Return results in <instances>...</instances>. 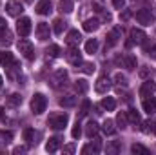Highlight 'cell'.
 <instances>
[{
    "label": "cell",
    "mask_w": 156,
    "mask_h": 155,
    "mask_svg": "<svg viewBox=\"0 0 156 155\" xmlns=\"http://www.w3.org/2000/svg\"><path fill=\"white\" fill-rule=\"evenodd\" d=\"M67 120H69L67 113H53V115H49V119H47V124L53 130H64L67 126Z\"/></svg>",
    "instance_id": "1"
},
{
    "label": "cell",
    "mask_w": 156,
    "mask_h": 155,
    "mask_svg": "<svg viewBox=\"0 0 156 155\" xmlns=\"http://www.w3.org/2000/svg\"><path fill=\"white\" fill-rule=\"evenodd\" d=\"M45 108H47V99L42 93H35L33 99H31V110H33V113L40 115V113L45 112Z\"/></svg>",
    "instance_id": "2"
},
{
    "label": "cell",
    "mask_w": 156,
    "mask_h": 155,
    "mask_svg": "<svg viewBox=\"0 0 156 155\" xmlns=\"http://www.w3.org/2000/svg\"><path fill=\"white\" fill-rule=\"evenodd\" d=\"M16 46H18V51H20V53H22V55H24V57H26L27 60H33V59H35V51H33V44H31L29 40L22 39L20 42H18V44H16Z\"/></svg>",
    "instance_id": "3"
},
{
    "label": "cell",
    "mask_w": 156,
    "mask_h": 155,
    "mask_svg": "<svg viewBox=\"0 0 156 155\" xmlns=\"http://www.w3.org/2000/svg\"><path fill=\"white\" fill-rule=\"evenodd\" d=\"M136 20H138L140 24H144V26L154 24V17H153V13H151L149 9H140V11H136Z\"/></svg>",
    "instance_id": "4"
},
{
    "label": "cell",
    "mask_w": 156,
    "mask_h": 155,
    "mask_svg": "<svg viewBox=\"0 0 156 155\" xmlns=\"http://www.w3.org/2000/svg\"><path fill=\"white\" fill-rule=\"evenodd\" d=\"M16 31L20 37H27L31 33V20L27 17H22L18 22H16Z\"/></svg>",
    "instance_id": "5"
},
{
    "label": "cell",
    "mask_w": 156,
    "mask_h": 155,
    "mask_svg": "<svg viewBox=\"0 0 156 155\" xmlns=\"http://www.w3.org/2000/svg\"><path fill=\"white\" fill-rule=\"evenodd\" d=\"M67 60H69V64H73V66H82L83 62H82V53L78 51V47H69V51H67Z\"/></svg>",
    "instance_id": "6"
},
{
    "label": "cell",
    "mask_w": 156,
    "mask_h": 155,
    "mask_svg": "<svg viewBox=\"0 0 156 155\" xmlns=\"http://www.w3.org/2000/svg\"><path fill=\"white\" fill-rule=\"evenodd\" d=\"M109 88H111V80L109 77H100L96 80V84H94V89H96V93H100V95H104V93H107L109 91Z\"/></svg>",
    "instance_id": "7"
},
{
    "label": "cell",
    "mask_w": 156,
    "mask_h": 155,
    "mask_svg": "<svg viewBox=\"0 0 156 155\" xmlns=\"http://www.w3.org/2000/svg\"><path fill=\"white\" fill-rule=\"evenodd\" d=\"M5 9H7V13H9L11 17H18V15L24 11V6H22L18 0H9V2L5 4Z\"/></svg>",
    "instance_id": "8"
},
{
    "label": "cell",
    "mask_w": 156,
    "mask_h": 155,
    "mask_svg": "<svg viewBox=\"0 0 156 155\" xmlns=\"http://www.w3.org/2000/svg\"><path fill=\"white\" fill-rule=\"evenodd\" d=\"M35 9H37L38 15H49L53 11V4H51V0H38Z\"/></svg>",
    "instance_id": "9"
},
{
    "label": "cell",
    "mask_w": 156,
    "mask_h": 155,
    "mask_svg": "<svg viewBox=\"0 0 156 155\" xmlns=\"http://www.w3.org/2000/svg\"><path fill=\"white\" fill-rule=\"evenodd\" d=\"M49 35H51L49 26H47L45 22H40L38 26H37V37H38V40L45 42V40H49Z\"/></svg>",
    "instance_id": "10"
},
{
    "label": "cell",
    "mask_w": 156,
    "mask_h": 155,
    "mask_svg": "<svg viewBox=\"0 0 156 155\" xmlns=\"http://www.w3.org/2000/svg\"><path fill=\"white\" fill-rule=\"evenodd\" d=\"M154 89H156V84L153 82V80H147V82H144L142 84V88H140V97H151L153 93H154Z\"/></svg>",
    "instance_id": "11"
},
{
    "label": "cell",
    "mask_w": 156,
    "mask_h": 155,
    "mask_svg": "<svg viewBox=\"0 0 156 155\" xmlns=\"http://www.w3.org/2000/svg\"><path fill=\"white\" fill-rule=\"evenodd\" d=\"M0 66H4V68H11V66H15L13 53H9V51H0Z\"/></svg>",
    "instance_id": "12"
},
{
    "label": "cell",
    "mask_w": 156,
    "mask_h": 155,
    "mask_svg": "<svg viewBox=\"0 0 156 155\" xmlns=\"http://www.w3.org/2000/svg\"><path fill=\"white\" fill-rule=\"evenodd\" d=\"M80 40H82V35L78 33L76 29H71V31L67 33V39H66V42H67V46H69V47H75V46H78V44H80Z\"/></svg>",
    "instance_id": "13"
},
{
    "label": "cell",
    "mask_w": 156,
    "mask_h": 155,
    "mask_svg": "<svg viewBox=\"0 0 156 155\" xmlns=\"http://www.w3.org/2000/svg\"><path fill=\"white\" fill-rule=\"evenodd\" d=\"M120 39H122V28L116 26V28L107 35V46H116Z\"/></svg>",
    "instance_id": "14"
},
{
    "label": "cell",
    "mask_w": 156,
    "mask_h": 155,
    "mask_svg": "<svg viewBox=\"0 0 156 155\" xmlns=\"http://www.w3.org/2000/svg\"><path fill=\"white\" fill-rule=\"evenodd\" d=\"M142 108H144V112L145 113H149V115H153V113H156V100L151 97H145L144 99V102H142Z\"/></svg>",
    "instance_id": "15"
},
{
    "label": "cell",
    "mask_w": 156,
    "mask_h": 155,
    "mask_svg": "<svg viewBox=\"0 0 156 155\" xmlns=\"http://www.w3.org/2000/svg\"><path fill=\"white\" fill-rule=\"evenodd\" d=\"M145 39L147 37H145V33L142 29H136V28L131 29V40H133V44H144Z\"/></svg>",
    "instance_id": "16"
},
{
    "label": "cell",
    "mask_w": 156,
    "mask_h": 155,
    "mask_svg": "<svg viewBox=\"0 0 156 155\" xmlns=\"http://www.w3.org/2000/svg\"><path fill=\"white\" fill-rule=\"evenodd\" d=\"M98 28H100V20L98 18H89V20L83 22V31H87V33H93Z\"/></svg>",
    "instance_id": "17"
},
{
    "label": "cell",
    "mask_w": 156,
    "mask_h": 155,
    "mask_svg": "<svg viewBox=\"0 0 156 155\" xmlns=\"http://www.w3.org/2000/svg\"><path fill=\"white\" fill-rule=\"evenodd\" d=\"M60 144H62V139H60V137H51V139L47 141V144H45V150L53 153V152H56V150L60 148Z\"/></svg>",
    "instance_id": "18"
},
{
    "label": "cell",
    "mask_w": 156,
    "mask_h": 155,
    "mask_svg": "<svg viewBox=\"0 0 156 155\" xmlns=\"http://www.w3.org/2000/svg\"><path fill=\"white\" fill-rule=\"evenodd\" d=\"M100 150H102V142H100V139H96L94 141V144H87V146H83L82 148V153H100Z\"/></svg>",
    "instance_id": "19"
},
{
    "label": "cell",
    "mask_w": 156,
    "mask_h": 155,
    "mask_svg": "<svg viewBox=\"0 0 156 155\" xmlns=\"http://www.w3.org/2000/svg\"><path fill=\"white\" fill-rule=\"evenodd\" d=\"M67 80V71L66 70H56L55 71V77H53V84L55 86H60Z\"/></svg>",
    "instance_id": "20"
},
{
    "label": "cell",
    "mask_w": 156,
    "mask_h": 155,
    "mask_svg": "<svg viewBox=\"0 0 156 155\" xmlns=\"http://www.w3.org/2000/svg\"><path fill=\"white\" fill-rule=\"evenodd\" d=\"M102 130H104V133L105 135H115L116 133V126H115V120H105L104 124H102Z\"/></svg>",
    "instance_id": "21"
},
{
    "label": "cell",
    "mask_w": 156,
    "mask_h": 155,
    "mask_svg": "<svg viewBox=\"0 0 156 155\" xmlns=\"http://www.w3.org/2000/svg\"><path fill=\"white\" fill-rule=\"evenodd\" d=\"M98 133V124L94 122V120H89L87 124H85V135L91 139V137H94Z\"/></svg>",
    "instance_id": "22"
},
{
    "label": "cell",
    "mask_w": 156,
    "mask_h": 155,
    "mask_svg": "<svg viewBox=\"0 0 156 155\" xmlns=\"http://www.w3.org/2000/svg\"><path fill=\"white\" fill-rule=\"evenodd\" d=\"M123 66H125L127 70H136V66H138L136 57H134V55H125V57H123Z\"/></svg>",
    "instance_id": "23"
},
{
    "label": "cell",
    "mask_w": 156,
    "mask_h": 155,
    "mask_svg": "<svg viewBox=\"0 0 156 155\" xmlns=\"http://www.w3.org/2000/svg\"><path fill=\"white\" fill-rule=\"evenodd\" d=\"M60 106H64V108H73V106H76V97H73V95L62 97V99H60Z\"/></svg>",
    "instance_id": "24"
},
{
    "label": "cell",
    "mask_w": 156,
    "mask_h": 155,
    "mask_svg": "<svg viewBox=\"0 0 156 155\" xmlns=\"http://www.w3.org/2000/svg\"><path fill=\"white\" fill-rule=\"evenodd\" d=\"M58 9H60L62 13H71V11L75 9L73 0H60V2H58Z\"/></svg>",
    "instance_id": "25"
},
{
    "label": "cell",
    "mask_w": 156,
    "mask_h": 155,
    "mask_svg": "<svg viewBox=\"0 0 156 155\" xmlns=\"http://www.w3.org/2000/svg\"><path fill=\"white\" fill-rule=\"evenodd\" d=\"M96 49H98V40L96 39H89L85 42V53L93 55V53H96Z\"/></svg>",
    "instance_id": "26"
},
{
    "label": "cell",
    "mask_w": 156,
    "mask_h": 155,
    "mask_svg": "<svg viewBox=\"0 0 156 155\" xmlns=\"http://www.w3.org/2000/svg\"><path fill=\"white\" fill-rule=\"evenodd\" d=\"M75 89H76L78 93H87V89H89L87 80L85 78H78L76 82H75Z\"/></svg>",
    "instance_id": "27"
},
{
    "label": "cell",
    "mask_w": 156,
    "mask_h": 155,
    "mask_svg": "<svg viewBox=\"0 0 156 155\" xmlns=\"http://www.w3.org/2000/svg\"><path fill=\"white\" fill-rule=\"evenodd\" d=\"M127 122H129V119H127V113H123V112H122V113H118L116 115V128H120V130H125V128H127Z\"/></svg>",
    "instance_id": "28"
},
{
    "label": "cell",
    "mask_w": 156,
    "mask_h": 155,
    "mask_svg": "<svg viewBox=\"0 0 156 155\" xmlns=\"http://www.w3.org/2000/svg\"><path fill=\"white\" fill-rule=\"evenodd\" d=\"M22 104V95H18V93H13L9 99H7V106H11V108H16V106H20Z\"/></svg>",
    "instance_id": "29"
},
{
    "label": "cell",
    "mask_w": 156,
    "mask_h": 155,
    "mask_svg": "<svg viewBox=\"0 0 156 155\" xmlns=\"http://www.w3.org/2000/svg\"><path fill=\"white\" fill-rule=\"evenodd\" d=\"M102 108H105L107 112H113V110L116 108V100H115L113 97H105V99L102 100Z\"/></svg>",
    "instance_id": "30"
},
{
    "label": "cell",
    "mask_w": 156,
    "mask_h": 155,
    "mask_svg": "<svg viewBox=\"0 0 156 155\" xmlns=\"http://www.w3.org/2000/svg\"><path fill=\"white\" fill-rule=\"evenodd\" d=\"M11 42H13V35H11V31H9V29H4V31L0 33V44H2V46H4V44L9 46Z\"/></svg>",
    "instance_id": "31"
},
{
    "label": "cell",
    "mask_w": 156,
    "mask_h": 155,
    "mask_svg": "<svg viewBox=\"0 0 156 155\" xmlns=\"http://www.w3.org/2000/svg\"><path fill=\"white\" fill-rule=\"evenodd\" d=\"M24 141H26L27 144L37 142V141H35V130H33V128H26V130H24Z\"/></svg>",
    "instance_id": "32"
},
{
    "label": "cell",
    "mask_w": 156,
    "mask_h": 155,
    "mask_svg": "<svg viewBox=\"0 0 156 155\" xmlns=\"http://www.w3.org/2000/svg\"><path fill=\"white\" fill-rule=\"evenodd\" d=\"M47 57H53V59H56V57H60V53H62V49H60V46H56V44H53V46H49L47 47Z\"/></svg>",
    "instance_id": "33"
},
{
    "label": "cell",
    "mask_w": 156,
    "mask_h": 155,
    "mask_svg": "<svg viewBox=\"0 0 156 155\" xmlns=\"http://www.w3.org/2000/svg\"><path fill=\"white\" fill-rule=\"evenodd\" d=\"M11 141H13V133H11V131H4V130H2V131H0V144H2V146H5V144H9Z\"/></svg>",
    "instance_id": "34"
},
{
    "label": "cell",
    "mask_w": 156,
    "mask_h": 155,
    "mask_svg": "<svg viewBox=\"0 0 156 155\" xmlns=\"http://www.w3.org/2000/svg\"><path fill=\"white\" fill-rule=\"evenodd\" d=\"M53 24H55V33H56V35H62V31L66 29V24H67V22L62 20V18H56Z\"/></svg>",
    "instance_id": "35"
},
{
    "label": "cell",
    "mask_w": 156,
    "mask_h": 155,
    "mask_svg": "<svg viewBox=\"0 0 156 155\" xmlns=\"http://www.w3.org/2000/svg\"><path fill=\"white\" fill-rule=\"evenodd\" d=\"M131 152L133 153H140V155H149V150L145 146H142V144H133L131 146Z\"/></svg>",
    "instance_id": "36"
},
{
    "label": "cell",
    "mask_w": 156,
    "mask_h": 155,
    "mask_svg": "<svg viewBox=\"0 0 156 155\" xmlns=\"http://www.w3.org/2000/svg\"><path fill=\"white\" fill-rule=\"evenodd\" d=\"M127 119H129V122H133V124H138V122H140V115H138L136 110H129V112H127Z\"/></svg>",
    "instance_id": "37"
},
{
    "label": "cell",
    "mask_w": 156,
    "mask_h": 155,
    "mask_svg": "<svg viewBox=\"0 0 156 155\" xmlns=\"http://www.w3.org/2000/svg\"><path fill=\"white\" fill-rule=\"evenodd\" d=\"M120 148H122V146H120V142L115 141V142H111V144L107 146V153H118V152H120Z\"/></svg>",
    "instance_id": "38"
},
{
    "label": "cell",
    "mask_w": 156,
    "mask_h": 155,
    "mask_svg": "<svg viewBox=\"0 0 156 155\" xmlns=\"http://www.w3.org/2000/svg\"><path fill=\"white\" fill-rule=\"evenodd\" d=\"M115 80H116L118 86H127V77L122 75V73H116V75H115Z\"/></svg>",
    "instance_id": "39"
},
{
    "label": "cell",
    "mask_w": 156,
    "mask_h": 155,
    "mask_svg": "<svg viewBox=\"0 0 156 155\" xmlns=\"http://www.w3.org/2000/svg\"><path fill=\"white\" fill-rule=\"evenodd\" d=\"M89 108H91V102H89V100H83V102H82V108H80V117L87 115Z\"/></svg>",
    "instance_id": "40"
},
{
    "label": "cell",
    "mask_w": 156,
    "mask_h": 155,
    "mask_svg": "<svg viewBox=\"0 0 156 155\" xmlns=\"http://www.w3.org/2000/svg\"><path fill=\"white\" fill-rule=\"evenodd\" d=\"M71 135H73V139H78V137L82 135V128H80V124H78V122L73 126V130H71Z\"/></svg>",
    "instance_id": "41"
},
{
    "label": "cell",
    "mask_w": 156,
    "mask_h": 155,
    "mask_svg": "<svg viewBox=\"0 0 156 155\" xmlns=\"http://www.w3.org/2000/svg\"><path fill=\"white\" fill-rule=\"evenodd\" d=\"M93 71H94V64H91V62H85V64H83V73L91 75Z\"/></svg>",
    "instance_id": "42"
},
{
    "label": "cell",
    "mask_w": 156,
    "mask_h": 155,
    "mask_svg": "<svg viewBox=\"0 0 156 155\" xmlns=\"http://www.w3.org/2000/svg\"><path fill=\"white\" fill-rule=\"evenodd\" d=\"M153 130H154V124H153V122H149V120L144 122V128H142L144 133H149V131H153Z\"/></svg>",
    "instance_id": "43"
},
{
    "label": "cell",
    "mask_w": 156,
    "mask_h": 155,
    "mask_svg": "<svg viewBox=\"0 0 156 155\" xmlns=\"http://www.w3.org/2000/svg\"><path fill=\"white\" fill-rule=\"evenodd\" d=\"M149 75H153V70H151V68H144V70H140V77L142 78H147Z\"/></svg>",
    "instance_id": "44"
},
{
    "label": "cell",
    "mask_w": 156,
    "mask_h": 155,
    "mask_svg": "<svg viewBox=\"0 0 156 155\" xmlns=\"http://www.w3.org/2000/svg\"><path fill=\"white\" fill-rule=\"evenodd\" d=\"M113 6H115L116 9H123V6H125V0H113Z\"/></svg>",
    "instance_id": "45"
},
{
    "label": "cell",
    "mask_w": 156,
    "mask_h": 155,
    "mask_svg": "<svg viewBox=\"0 0 156 155\" xmlns=\"http://www.w3.org/2000/svg\"><path fill=\"white\" fill-rule=\"evenodd\" d=\"M64 152L66 153H75V146L73 144H67V146H64Z\"/></svg>",
    "instance_id": "46"
},
{
    "label": "cell",
    "mask_w": 156,
    "mask_h": 155,
    "mask_svg": "<svg viewBox=\"0 0 156 155\" xmlns=\"http://www.w3.org/2000/svg\"><path fill=\"white\" fill-rule=\"evenodd\" d=\"M4 29H7V22H5V18L0 17V33H2Z\"/></svg>",
    "instance_id": "47"
},
{
    "label": "cell",
    "mask_w": 156,
    "mask_h": 155,
    "mask_svg": "<svg viewBox=\"0 0 156 155\" xmlns=\"http://www.w3.org/2000/svg\"><path fill=\"white\" fill-rule=\"evenodd\" d=\"M129 17H131V11H127V9H125V11H123V13L120 15V18H122V20H127Z\"/></svg>",
    "instance_id": "48"
},
{
    "label": "cell",
    "mask_w": 156,
    "mask_h": 155,
    "mask_svg": "<svg viewBox=\"0 0 156 155\" xmlns=\"http://www.w3.org/2000/svg\"><path fill=\"white\" fill-rule=\"evenodd\" d=\"M24 152H26V148H24V146H16V148L13 150V153H24Z\"/></svg>",
    "instance_id": "49"
},
{
    "label": "cell",
    "mask_w": 156,
    "mask_h": 155,
    "mask_svg": "<svg viewBox=\"0 0 156 155\" xmlns=\"http://www.w3.org/2000/svg\"><path fill=\"white\" fill-rule=\"evenodd\" d=\"M149 55H151V57L156 60V46H151V53H149Z\"/></svg>",
    "instance_id": "50"
},
{
    "label": "cell",
    "mask_w": 156,
    "mask_h": 155,
    "mask_svg": "<svg viewBox=\"0 0 156 155\" xmlns=\"http://www.w3.org/2000/svg\"><path fill=\"white\" fill-rule=\"evenodd\" d=\"M4 115V108H0V117Z\"/></svg>",
    "instance_id": "51"
},
{
    "label": "cell",
    "mask_w": 156,
    "mask_h": 155,
    "mask_svg": "<svg viewBox=\"0 0 156 155\" xmlns=\"http://www.w3.org/2000/svg\"><path fill=\"white\" fill-rule=\"evenodd\" d=\"M2 82H4V80H2V77H0V88H2Z\"/></svg>",
    "instance_id": "52"
},
{
    "label": "cell",
    "mask_w": 156,
    "mask_h": 155,
    "mask_svg": "<svg viewBox=\"0 0 156 155\" xmlns=\"http://www.w3.org/2000/svg\"><path fill=\"white\" fill-rule=\"evenodd\" d=\"M153 131H154V133H156V124H154V130H153Z\"/></svg>",
    "instance_id": "53"
}]
</instances>
